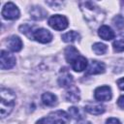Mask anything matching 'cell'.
<instances>
[{
  "mask_svg": "<svg viewBox=\"0 0 124 124\" xmlns=\"http://www.w3.org/2000/svg\"><path fill=\"white\" fill-rule=\"evenodd\" d=\"M79 7L84 15V17L88 22H93L95 24H98L99 22H102V20L105 17V14L100 9V7L91 1L80 2Z\"/></svg>",
  "mask_w": 124,
  "mask_h": 124,
  "instance_id": "cell-1",
  "label": "cell"
},
{
  "mask_svg": "<svg viewBox=\"0 0 124 124\" xmlns=\"http://www.w3.org/2000/svg\"><path fill=\"white\" fill-rule=\"evenodd\" d=\"M1 101H0V113L1 117L9 115L16 104V95L15 93L7 88H1L0 91Z\"/></svg>",
  "mask_w": 124,
  "mask_h": 124,
  "instance_id": "cell-2",
  "label": "cell"
},
{
  "mask_svg": "<svg viewBox=\"0 0 124 124\" xmlns=\"http://www.w3.org/2000/svg\"><path fill=\"white\" fill-rule=\"evenodd\" d=\"M48 24L51 28L55 30H64L68 27V19L66 16H61V15H54L48 18Z\"/></svg>",
  "mask_w": 124,
  "mask_h": 124,
  "instance_id": "cell-3",
  "label": "cell"
},
{
  "mask_svg": "<svg viewBox=\"0 0 124 124\" xmlns=\"http://www.w3.org/2000/svg\"><path fill=\"white\" fill-rule=\"evenodd\" d=\"M1 14L5 19H16L19 16V10L14 3L8 2L5 4Z\"/></svg>",
  "mask_w": 124,
  "mask_h": 124,
  "instance_id": "cell-4",
  "label": "cell"
},
{
  "mask_svg": "<svg viewBox=\"0 0 124 124\" xmlns=\"http://www.w3.org/2000/svg\"><path fill=\"white\" fill-rule=\"evenodd\" d=\"M16 65V57L8 51L2 50L0 54V67L2 70L11 69Z\"/></svg>",
  "mask_w": 124,
  "mask_h": 124,
  "instance_id": "cell-5",
  "label": "cell"
},
{
  "mask_svg": "<svg viewBox=\"0 0 124 124\" xmlns=\"http://www.w3.org/2000/svg\"><path fill=\"white\" fill-rule=\"evenodd\" d=\"M33 39H35L37 42H40L42 44H46V43L51 42L52 34L45 28H38V29L34 30Z\"/></svg>",
  "mask_w": 124,
  "mask_h": 124,
  "instance_id": "cell-6",
  "label": "cell"
},
{
  "mask_svg": "<svg viewBox=\"0 0 124 124\" xmlns=\"http://www.w3.org/2000/svg\"><path fill=\"white\" fill-rule=\"evenodd\" d=\"M94 97L97 101H109L112 97L111 94V90L108 86H100L98 88L95 89L94 92Z\"/></svg>",
  "mask_w": 124,
  "mask_h": 124,
  "instance_id": "cell-7",
  "label": "cell"
},
{
  "mask_svg": "<svg viewBox=\"0 0 124 124\" xmlns=\"http://www.w3.org/2000/svg\"><path fill=\"white\" fill-rule=\"evenodd\" d=\"M54 124H69L70 122V114H68L64 110H56L49 114Z\"/></svg>",
  "mask_w": 124,
  "mask_h": 124,
  "instance_id": "cell-8",
  "label": "cell"
},
{
  "mask_svg": "<svg viewBox=\"0 0 124 124\" xmlns=\"http://www.w3.org/2000/svg\"><path fill=\"white\" fill-rule=\"evenodd\" d=\"M106 70V66L103 62H99L97 60H92L88 66L86 75H97L102 74Z\"/></svg>",
  "mask_w": 124,
  "mask_h": 124,
  "instance_id": "cell-9",
  "label": "cell"
},
{
  "mask_svg": "<svg viewBox=\"0 0 124 124\" xmlns=\"http://www.w3.org/2000/svg\"><path fill=\"white\" fill-rule=\"evenodd\" d=\"M72 83H73L72 75L66 69H63L60 72V75H59V78H58V84L61 87H71Z\"/></svg>",
  "mask_w": 124,
  "mask_h": 124,
  "instance_id": "cell-10",
  "label": "cell"
},
{
  "mask_svg": "<svg viewBox=\"0 0 124 124\" xmlns=\"http://www.w3.org/2000/svg\"><path fill=\"white\" fill-rule=\"evenodd\" d=\"M30 16L35 20H42L46 16V11L41 6H33L30 11Z\"/></svg>",
  "mask_w": 124,
  "mask_h": 124,
  "instance_id": "cell-11",
  "label": "cell"
},
{
  "mask_svg": "<svg viewBox=\"0 0 124 124\" xmlns=\"http://www.w3.org/2000/svg\"><path fill=\"white\" fill-rule=\"evenodd\" d=\"M7 45L9 46V48L14 52H17L22 48V42H21L20 38L17 36L10 37L7 41Z\"/></svg>",
  "mask_w": 124,
  "mask_h": 124,
  "instance_id": "cell-12",
  "label": "cell"
},
{
  "mask_svg": "<svg viewBox=\"0 0 124 124\" xmlns=\"http://www.w3.org/2000/svg\"><path fill=\"white\" fill-rule=\"evenodd\" d=\"M98 34H99V36H100L103 40H105V41H109V40H111V39H114V37H115L114 32H113L112 29H111L109 26H108V25H102V26L99 28V30H98Z\"/></svg>",
  "mask_w": 124,
  "mask_h": 124,
  "instance_id": "cell-13",
  "label": "cell"
},
{
  "mask_svg": "<svg viewBox=\"0 0 124 124\" xmlns=\"http://www.w3.org/2000/svg\"><path fill=\"white\" fill-rule=\"evenodd\" d=\"M65 98L67 101L69 102H73V103H76V102H78L79 99H80V94H79V89L76 86H71L67 92H66V95H65Z\"/></svg>",
  "mask_w": 124,
  "mask_h": 124,
  "instance_id": "cell-14",
  "label": "cell"
},
{
  "mask_svg": "<svg viewBox=\"0 0 124 124\" xmlns=\"http://www.w3.org/2000/svg\"><path fill=\"white\" fill-rule=\"evenodd\" d=\"M72 67H73V70L76 71V72H82L87 67V60H86V58L84 56L79 55L72 63Z\"/></svg>",
  "mask_w": 124,
  "mask_h": 124,
  "instance_id": "cell-15",
  "label": "cell"
},
{
  "mask_svg": "<svg viewBox=\"0 0 124 124\" xmlns=\"http://www.w3.org/2000/svg\"><path fill=\"white\" fill-rule=\"evenodd\" d=\"M84 108L86 111H88L89 113L94 114V115L102 114L106 109L105 106L102 104H89V105H86Z\"/></svg>",
  "mask_w": 124,
  "mask_h": 124,
  "instance_id": "cell-16",
  "label": "cell"
},
{
  "mask_svg": "<svg viewBox=\"0 0 124 124\" xmlns=\"http://www.w3.org/2000/svg\"><path fill=\"white\" fill-rule=\"evenodd\" d=\"M78 56H79L78 55V50L75 46H67V48L65 49V58H66L67 62L72 64Z\"/></svg>",
  "mask_w": 124,
  "mask_h": 124,
  "instance_id": "cell-17",
  "label": "cell"
},
{
  "mask_svg": "<svg viewBox=\"0 0 124 124\" xmlns=\"http://www.w3.org/2000/svg\"><path fill=\"white\" fill-rule=\"evenodd\" d=\"M42 101L43 104L46 107H53L56 105L57 103V98L54 94L50 93V92H46L42 95Z\"/></svg>",
  "mask_w": 124,
  "mask_h": 124,
  "instance_id": "cell-18",
  "label": "cell"
},
{
  "mask_svg": "<svg viewBox=\"0 0 124 124\" xmlns=\"http://www.w3.org/2000/svg\"><path fill=\"white\" fill-rule=\"evenodd\" d=\"M80 36L78 32L76 31H69L65 34L62 35V40L66 43H73V42H76L78 40H79Z\"/></svg>",
  "mask_w": 124,
  "mask_h": 124,
  "instance_id": "cell-19",
  "label": "cell"
},
{
  "mask_svg": "<svg viewBox=\"0 0 124 124\" xmlns=\"http://www.w3.org/2000/svg\"><path fill=\"white\" fill-rule=\"evenodd\" d=\"M69 114L71 116H73L75 119H78V120H81L83 118L82 110L79 108H77V107H71L69 108Z\"/></svg>",
  "mask_w": 124,
  "mask_h": 124,
  "instance_id": "cell-20",
  "label": "cell"
},
{
  "mask_svg": "<svg viewBox=\"0 0 124 124\" xmlns=\"http://www.w3.org/2000/svg\"><path fill=\"white\" fill-rule=\"evenodd\" d=\"M93 48V51L98 54V55H102V54H105L108 50V47L105 44H102V43H95L92 46Z\"/></svg>",
  "mask_w": 124,
  "mask_h": 124,
  "instance_id": "cell-21",
  "label": "cell"
},
{
  "mask_svg": "<svg viewBox=\"0 0 124 124\" xmlns=\"http://www.w3.org/2000/svg\"><path fill=\"white\" fill-rule=\"evenodd\" d=\"M112 23L118 30H122L124 28V16L117 15L112 18Z\"/></svg>",
  "mask_w": 124,
  "mask_h": 124,
  "instance_id": "cell-22",
  "label": "cell"
},
{
  "mask_svg": "<svg viewBox=\"0 0 124 124\" xmlns=\"http://www.w3.org/2000/svg\"><path fill=\"white\" fill-rule=\"evenodd\" d=\"M113 49L115 52H122L124 51V42L122 40H116L112 44Z\"/></svg>",
  "mask_w": 124,
  "mask_h": 124,
  "instance_id": "cell-23",
  "label": "cell"
},
{
  "mask_svg": "<svg viewBox=\"0 0 124 124\" xmlns=\"http://www.w3.org/2000/svg\"><path fill=\"white\" fill-rule=\"evenodd\" d=\"M36 124H54V122L51 119V117L48 115L47 117H44V118L40 119L39 121H37Z\"/></svg>",
  "mask_w": 124,
  "mask_h": 124,
  "instance_id": "cell-24",
  "label": "cell"
},
{
  "mask_svg": "<svg viewBox=\"0 0 124 124\" xmlns=\"http://www.w3.org/2000/svg\"><path fill=\"white\" fill-rule=\"evenodd\" d=\"M106 124H121V123H120V121L118 119H116L114 117H110V118H108L107 120Z\"/></svg>",
  "mask_w": 124,
  "mask_h": 124,
  "instance_id": "cell-25",
  "label": "cell"
},
{
  "mask_svg": "<svg viewBox=\"0 0 124 124\" xmlns=\"http://www.w3.org/2000/svg\"><path fill=\"white\" fill-rule=\"evenodd\" d=\"M117 105L121 108H124V95L119 97V99L117 100Z\"/></svg>",
  "mask_w": 124,
  "mask_h": 124,
  "instance_id": "cell-26",
  "label": "cell"
},
{
  "mask_svg": "<svg viewBox=\"0 0 124 124\" xmlns=\"http://www.w3.org/2000/svg\"><path fill=\"white\" fill-rule=\"evenodd\" d=\"M117 85H118V87L120 89L124 90V78H121L120 79L117 80Z\"/></svg>",
  "mask_w": 124,
  "mask_h": 124,
  "instance_id": "cell-27",
  "label": "cell"
},
{
  "mask_svg": "<svg viewBox=\"0 0 124 124\" xmlns=\"http://www.w3.org/2000/svg\"><path fill=\"white\" fill-rule=\"evenodd\" d=\"M78 124H91L89 121H85V120H82V121H79Z\"/></svg>",
  "mask_w": 124,
  "mask_h": 124,
  "instance_id": "cell-28",
  "label": "cell"
}]
</instances>
